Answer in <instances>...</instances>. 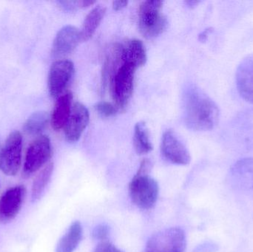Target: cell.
Listing matches in <instances>:
<instances>
[{
  "instance_id": "obj_1",
  "label": "cell",
  "mask_w": 253,
  "mask_h": 252,
  "mask_svg": "<svg viewBox=\"0 0 253 252\" xmlns=\"http://www.w3.org/2000/svg\"><path fill=\"white\" fill-rule=\"evenodd\" d=\"M184 121L190 130L208 131L215 128L219 121L216 104L200 88L190 84L183 96Z\"/></svg>"
},
{
  "instance_id": "obj_2",
  "label": "cell",
  "mask_w": 253,
  "mask_h": 252,
  "mask_svg": "<svg viewBox=\"0 0 253 252\" xmlns=\"http://www.w3.org/2000/svg\"><path fill=\"white\" fill-rule=\"evenodd\" d=\"M120 62L108 58L104 67L103 76L110 75L111 93L117 108L124 109L127 105L133 90L134 75L137 68L127 62Z\"/></svg>"
},
{
  "instance_id": "obj_3",
  "label": "cell",
  "mask_w": 253,
  "mask_h": 252,
  "mask_svg": "<svg viewBox=\"0 0 253 252\" xmlns=\"http://www.w3.org/2000/svg\"><path fill=\"white\" fill-rule=\"evenodd\" d=\"M162 1H144L138 10V28L147 38H153L163 34L168 27V19L161 11Z\"/></svg>"
},
{
  "instance_id": "obj_4",
  "label": "cell",
  "mask_w": 253,
  "mask_h": 252,
  "mask_svg": "<svg viewBox=\"0 0 253 252\" xmlns=\"http://www.w3.org/2000/svg\"><path fill=\"white\" fill-rule=\"evenodd\" d=\"M129 196L132 203L141 210L153 208L159 197L157 181L148 175L134 176L129 184Z\"/></svg>"
},
{
  "instance_id": "obj_5",
  "label": "cell",
  "mask_w": 253,
  "mask_h": 252,
  "mask_svg": "<svg viewBox=\"0 0 253 252\" xmlns=\"http://www.w3.org/2000/svg\"><path fill=\"white\" fill-rule=\"evenodd\" d=\"M187 247L185 232L179 227L165 229L152 235L144 252H184Z\"/></svg>"
},
{
  "instance_id": "obj_6",
  "label": "cell",
  "mask_w": 253,
  "mask_h": 252,
  "mask_svg": "<svg viewBox=\"0 0 253 252\" xmlns=\"http://www.w3.org/2000/svg\"><path fill=\"white\" fill-rule=\"evenodd\" d=\"M53 153L50 139L46 136H39L28 146L23 165V176L30 177L44 167Z\"/></svg>"
},
{
  "instance_id": "obj_7",
  "label": "cell",
  "mask_w": 253,
  "mask_h": 252,
  "mask_svg": "<svg viewBox=\"0 0 253 252\" xmlns=\"http://www.w3.org/2000/svg\"><path fill=\"white\" fill-rule=\"evenodd\" d=\"M22 136L20 132L9 134L0 149V170L6 176H14L22 165Z\"/></svg>"
},
{
  "instance_id": "obj_8",
  "label": "cell",
  "mask_w": 253,
  "mask_h": 252,
  "mask_svg": "<svg viewBox=\"0 0 253 252\" xmlns=\"http://www.w3.org/2000/svg\"><path fill=\"white\" fill-rule=\"evenodd\" d=\"M74 72V65L71 61L60 59L52 64L47 79V87L51 97L59 98L61 96Z\"/></svg>"
},
{
  "instance_id": "obj_9",
  "label": "cell",
  "mask_w": 253,
  "mask_h": 252,
  "mask_svg": "<svg viewBox=\"0 0 253 252\" xmlns=\"http://www.w3.org/2000/svg\"><path fill=\"white\" fill-rule=\"evenodd\" d=\"M26 189L22 185L9 188L0 198V223H7L17 216L23 205Z\"/></svg>"
},
{
  "instance_id": "obj_10",
  "label": "cell",
  "mask_w": 253,
  "mask_h": 252,
  "mask_svg": "<svg viewBox=\"0 0 253 252\" xmlns=\"http://www.w3.org/2000/svg\"><path fill=\"white\" fill-rule=\"evenodd\" d=\"M161 150L164 157L172 164L187 165L191 161L188 149L172 130L164 133Z\"/></svg>"
},
{
  "instance_id": "obj_11",
  "label": "cell",
  "mask_w": 253,
  "mask_h": 252,
  "mask_svg": "<svg viewBox=\"0 0 253 252\" xmlns=\"http://www.w3.org/2000/svg\"><path fill=\"white\" fill-rule=\"evenodd\" d=\"M90 121L88 109L80 102H76L71 109L69 118L65 126V137L70 142L80 139Z\"/></svg>"
},
{
  "instance_id": "obj_12",
  "label": "cell",
  "mask_w": 253,
  "mask_h": 252,
  "mask_svg": "<svg viewBox=\"0 0 253 252\" xmlns=\"http://www.w3.org/2000/svg\"><path fill=\"white\" fill-rule=\"evenodd\" d=\"M81 41L80 31L72 25H67L59 30L53 40L52 55L60 58L72 53Z\"/></svg>"
},
{
  "instance_id": "obj_13",
  "label": "cell",
  "mask_w": 253,
  "mask_h": 252,
  "mask_svg": "<svg viewBox=\"0 0 253 252\" xmlns=\"http://www.w3.org/2000/svg\"><path fill=\"white\" fill-rule=\"evenodd\" d=\"M236 86L240 96L253 104V54L245 57L238 66Z\"/></svg>"
},
{
  "instance_id": "obj_14",
  "label": "cell",
  "mask_w": 253,
  "mask_h": 252,
  "mask_svg": "<svg viewBox=\"0 0 253 252\" xmlns=\"http://www.w3.org/2000/svg\"><path fill=\"white\" fill-rule=\"evenodd\" d=\"M230 180L243 190H253V158L239 160L230 169Z\"/></svg>"
},
{
  "instance_id": "obj_15",
  "label": "cell",
  "mask_w": 253,
  "mask_h": 252,
  "mask_svg": "<svg viewBox=\"0 0 253 252\" xmlns=\"http://www.w3.org/2000/svg\"><path fill=\"white\" fill-rule=\"evenodd\" d=\"M73 96L71 92H67L61 95L55 104L50 120L51 125L55 130L58 131L65 127L70 114H71V104H72Z\"/></svg>"
},
{
  "instance_id": "obj_16",
  "label": "cell",
  "mask_w": 253,
  "mask_h": 252,
  "mask_svg": "<svg viewBox=\"0 0 253 252\" xmlns=\"http://www.w3.org/2000/svg\"><path fill=\"white\" fill-rule=\"evenodd\" d=\"M120 58L123 62L132 64L137 68L143 66L147 61V52L142 41L132 39L126 45L120 46Z\"/></svg>"
},
{
  "instance_id": "obj_17",
  "label": "cell",
  "mask_w": 253,
  "mask_h": 252,
  "mask_svg": "<svg viewBox=\"0 0 253 252\" xmlns=\"http://www.w3.org/2000/svg\"><path fill=\"white\" fill-rule=\"evenodd\" d=\"M82 238L83 226L80 222H74L59 240L55 252H74L80 245Z\"/></svg>"
},
{
  "instance_id": "obj_18",
  "label": "cell",
  "mask_w": 253,
  "mask_h": 252,
  "mask_svg": "<svg viewBox=\"0 0 253 252\" xmlns=\"http://www.w3.org/2000/svg\"><path fill=\"white\" fill-rule=\"evenodd\" d=\"M106 13V7L102 5L95 7L86 16L80 31L82 41L90 39L97 30Z\"/></svg>"
},
{
  "instance_id": "obj_19",
  "label": "cell",
  "mask_w": 253,
  "mask_h": 252,
  "mask_svg": "<svg viewBox=\"0 0 253 252\" xmlns=\"http://www.w3.org/2000/svg\"><path fill=\"white\" fill-rule=\"evenodd\" d=\"M133 144L138 155H145L153 150L148 128L143 121L137 123L134 129Z\"/></svg>"
},
{
  "instance_id": "obj_20",
  "label": "cell",
  "mask_w": 253,
  "mask_h": 252,
  "mask_svg": "<svg viewBox=\"0 0 253 252\" xmlns=\"http://www.w3.org/2000/svg\"><path fill=\"white\" fill-rule=\"evenodd\" d=\"M53 172V163H49L37 175L31 188V201L36 203L42 198L45 191Z\"/></svg>"
},
{
  "instance_id": "obj_21",
  "label": "cell",
  "mask_w": 253,
  "mask_h": 252,
  "mask_svg": "<svg viewBox=\"0 0 253 252\" xmlns=\"http://www.w3.org/2000/svg\"><path fill=\"white\" fill-rule=\"evenodd\" d=\"M50 115L45 111H37L31 114L25 121L23 130L27 134L37 136L41 134L48 124Z\"/></svg>"
},
{
  "instance_id": "obj_22",
  "label": "cell",
  "mask_w": 253,
  "mask_h": 252,
  "mask_svg": "<svg viewBox=\"0 0 253 252\" xmlns=\"http://www.w3.org/2000/svg\"><path fill=\"white\" fill-rule=\"evenodd\" d=\"M95 109L101 116L104 118H109L116 115L118 108H116L114 105H111L109 102H101L96 104Z\"/></svg>"
},
{
  "instance_id": "obj_23",
  "label": "cell",
  "mask_w": 253,
  "mask_h": 252,
  "mask_svg": "<svg viewBox=\"0 0 253 252\" xmlns=\"http://www.w3.org/2000/svg\"><path fill=\"white\" fill-rule=\"evenodd\" d=\"M108 234H109V229L108 226L105 224H100L95 228L93 232V237L95 240H99L102 242L107 239Z\"/></svg>"
},
{
  "instance_id": "obj_24",
  "label": "cell",
  "mask_w": 253,
  "mask_h": 252,
  "mask_svg": "<svg viewBox=\"0 0 253 252\" xmlns=\"http://www.w3.org/2000/svg\"><path fill=\"white\" fill-rule=\"evenodd\" d=\"M93 252H123L108 241H102L98 244Z\"/></svg>"
},
{
  "instance_id": "obj_25",
  "label": "cell",
  "mask_w": 253,
  "mask_h": 252,
  "mask_svg": "<svg viewBox=\"0 0 253 252\" xmlns=\"http://www.w3.org/2000/svg\"><path fill=\"white\" fill-rule=\"evenodd\" d=\"M152 168V164L148 159L143 160L138 168L137 175H148Z\"/></svg>"
},
{
  "instance_id": "obj_26",
  "label": "cell",
  "mask_w": 253,
  "mask_h": 252,
  "mask_svg": "<svg viewBox=\"0 0 253 252\" xmlns=\"http://www.w3.org/2000/svg\"><path fill=\"white\" fill-rule=\"evenodd\" d=\"M127 4V1H114L113 2V7H114V10L119 11V10H123L125 7H126Z\"/></svg>"
},
{
  "instance_id": "obj_27",
  "label": "cell",
  "mask_w": 253,
  "mask_h": 252,
  "mask_svg": "<svg viewBox=\"0 0 253 252\" xmlns=\"http://www.w3.org/2000/svg\"><path fill=\"white\" fill-rule=\"evenodd\" d=\"M186 4L190 7H194L199 3V1H187Z\"/></svg>"
}]
</instances>
